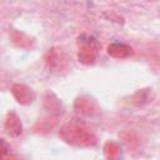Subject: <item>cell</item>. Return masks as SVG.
Returning a JSON list of instances; mask_svg holds the SVG:
<instances>
[{
    "label": "cell",
    "instance_id": "cell-1",
    "mask_svg": "<svg viewBox=\"0 0 160 160\" xmlns=\"http://www.w3.org/2000/svg\"><path fill=\"white\" fill-rule=\"evenodd\" d=\"M109 54H111L112 56L116 58H125L129 54H131V48H129L125 44L121 42H114L111 45H109Z\"/></svg>",
    "mask_w": 160,
    "mask_h": 160
}]
</instances>
